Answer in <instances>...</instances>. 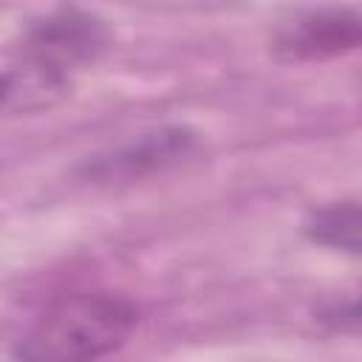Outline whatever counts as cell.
<instances>
[{
    "instance_id": "8992f818",
    "label": "cell",
    "mask_w": 362,
    "mask_h": 362,
    "mask_svg": "<svg viewBox=\"0 0 362 362\" xmlns=\"http://www.w3.org/2000/svg\"><path fill=\"white\" fill-rule=\"evenodd\" d=\"M305 235L320 246L356 255L359 252V204L334 201L314 209L305 221Z\"/></svg>"
},
{
    "instance_id": "5b68a950",
    "label": "cell",
    "mask_w": 362,
    "mask_h": 362,
    "mask_svg": "<svg viewBox=\"0 0 362 362\" xmlns=\"http://www.w3.org/2000/svg\"><path fill=\"white\" fill-rule=\"evenodd\" d=\"M107 25L99 17L68 8L34 23L25 37V48L62 71H71L82 62H93L107 48Z\"/></svg>"
},
{
    "instance_id": "3957f363",
    "label": "cell",
    "mask_w": 362,
    "mask_h": 362,
    "mask_svg": "<svg viewBox=\"0 0 362 362\" xmlns=\"http://www.w3.org/2000/svg\"><path fill=\"white\" fill-rule=\"evenodd\" d=\"M359 40L362 20L356 8L325 6L280 23L272 37V51L283 62H320L354 51Z\"/></svg>"
},
{
    "instance_id": "6da1fadb",
    "label": "cell",
    "mask_w": 362,
    "mask_h": 362,
    "mask_svg": "<svg viewBox=\"0 0 362 362\" xmlns=\"http://www.w3.org/2000/svg\"><path fill=\"white\" fill-rule=\"evenodd\" d=\"M139 322L130 300L107 291H82L54 303L14 345L28 362H85L119 351Z\"/></svg>"
},
{
    "instance_id": "277c9868",
    "label": "cell",
    "mask_w": 362,
    "mask_h": 362,
    "mask_svg": "<svg viewBox=\"0 0 362 362\" xmlns=\"http://www.w3.org/2000/svg\"><path fill=\"white\" fill-rule=\"evenodd\" d=\"M71 96V74L31 48L0 51V119L48 113Z\"/></svg>"
},
{
    "instance_id": "7a4b0ae2",
    "label": "cell",
    "mask_w": 362,
    "mask_h": 362,
    "mask_svg": "<svg viewBox=\"0 0 362 362\" xmlns=\"http://www.w3.org/2000/svg\"><path fill=\"white\" fill-rule=\"evenodd\" d=\"M195 133L181 124L156 127L147 133H139L105 153H96L82 164V175L96 184H124L139 181L153 173H164L167 167H175L195 150Z\"/></svg>"
}]
</instances>
